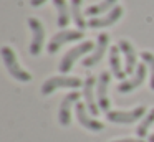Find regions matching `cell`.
I'll use <instances>...</instances> for the list:
<instances>
[{"mask_svg": "<svg viewBox=\"0 0 154 142\" xmlns=\"http://www.w3.org/2000/svg\"><path fill=\"white\" fill-rule=\"evenodd\" d=\"M2 59H4V65L7 68V71L14 76V79L20 83H28L32 79V74L28 71H25L20 65H18V59L15 51L10 48V46H2Z\"/></svg>", "mask_w": 154, "mask_h": 142, "instance_id": "1", "label": "cell"}, {"mask_svg": "<svg viewBox=\"0 0 154 142\" xmlns=\"http://www.w3.org/2000/svg\"><path fill=\"white\" fill-rule=\"evenodd\" d=\"M83 84H85V81H81L80 78H73V76H51V78H48L42 84L40 92L43 96H48L51 92H55L57 89H61V88H73L75 89Z\"/></svg>", "mask_w": 154, "mask_h": 142, "instance_id": "2", "label": "cell"}, {"mask_svg": "<svg viewBox=\"0 0 154 142\" xmlns=\"http://www.w3.org/2000/svg\"><path fill=\"white\" fill-rule=\"evenodd\" d=\"M144 114H146V107L137 106L131 111H109L106 112V119L113 124H133L137 119H144Z\"/></svg>", "mask_w": 154, "mask_h": 142, "instance_id": "3", "label": "cell"}, {"mask_svg": "<svg viewBox=\"0 0 154 142\" xmlns=\"http://www.w3.org/2000/svg\"><path fill=\"white\" fill-rule=\"evenodd\" d=\"M93 41H83V43H80L78 46H75V48H71L70 51H66V55L61 58V61H60V71L61 73H68L71 68H73V63L76 61L80 56H83L85 53H90L91 50H93Z\"/></svg>", "mask_w": 154, "mask_h": 142, "instance_id": "4", "label": "cell"}, {"mask_svg": "<svg viewBox=\"0 0 154 142\" xmlns=\"http://www.w3.org/2000/svg\"><path fill=\"white\" fill-rule=\"evenodd\" d=\"M28 26L32 30V43H30V55L32 56H38L43 48V41H45V28L42 25V22L35 17L28 18Z\"/></svg>", "mask_w": 154, "mask_h": 142, "instance_id": "5", "label": "cell"}, {"mask_svg": "<svg viewBox=\"0 0 154 142\" xmlns=\"http://www.w3.org/2000/svg\"><path fill=\"white\" fill-rule=\"evenodd\" d=\"M81 38H83V32H81V30H61L57 35H53V38L50 40V43H48V46H47V50H48V53L53 55V53H57L65 43L76 41V40H81Z\"/></svg>", "mask_w": 154, "mask_h": 142, "instance_id": "6", "label": "cell"}, {"mask_svg": "<svg viewBox=\"0 0 154 142\" xmlns=\"http://www.w3.org/2000/svg\"><path fill=\"white\" fill-rule=\"evenodd\" d=\"M111 81V74L108 71H103L98 78L96 84V101L98 107L104 112H109V98H108V86Z\"/></svg>", "mask_w": 154, "mask_h": 142, "instance_id": "7", "label": "cell"}, {"mask_svg": "<svg viewBox=\"0 0 154 142\" xmlns=\"http://www.w3.org/2000/svg\"><path fill=\"white\" fill-rule=\"evenodd\" d=\"M75 107H76V119H78V122H80V125H83L86 131L101 132V131L104 129V124H103V122L93 119V116L88 112L86 104H81V102H78Z\"/></svg>", "mask_w": 154, "mask_h": 142, "instance_id": "8", "label": "cell"}, {"mask_svg": "<svg viewBox=\"0 0 154 142\" xmlns=\"http://www.w3.org/2000/svg\"><path fill=\"white\" fill-rule=\"evenodd\" d=\"M78 99H80V92H76V91L68 92V94L61 99L60 111H58V121H60V124L63 125V127L70 125V122H71V106H76Z\"/></svg>", "mask_w": 154, "mask_h": 142, "instance_id": "9", "label": "cell"}, {"mask_svg": "<svg viewBox=\"0 0 154 142\" xmlns=\"http://www.w3.org/2000/svg\"><path fill=\"white\" fill-rule=\"evenodd\" d=\"M108 45H109V35H108V33H100V35H98L96 46H94V51L91 53L88 58L83 59V66L91 68V66L98 65V63L101 61V58L104 56V53H106Z\"/></svg>", "mask_w": 154, "mask_h": 142, "instance_id": "10", "label": "cell"}, {"mask_svg": "<svg viewBox=\"0 0 154 142\" xmlns=\"http://www.w3.org/2000/svg\"><path fill=\"white\" fill-rule=\"evenodd\" d=\"M144 79H146V63H141V65H137L133 78L126 79V81H121V84H118V92L128 94V92L134 91L136 88H139L144 83Z\"/></svg>", "mask_w": 154, "mask_h": 142, "instance_id": "11", "label": "cell"}, {"mask_svg": "<svg viewBox=\"0 0 154 142\" xmlns=\"http://www.w3.org/2000/svg\"><path fill=\"white\" fill-rule=\"evenodd\" d=\"M96 83L94 76H88L85 79V84H83V98H85V104H86V109L93 117H96L100 114L101 109L98 107V101L94 99V91H93V86Z\"/></svg>", "mask_w": 154, "mask_h": 142, "instance_id": "12", "label": "cell"}, {"mask_svg": "<svg viewBox=\"0 0 154 142\" xmlns=\"http://www.w3.org/2000/svg\"><path fill=\"white\" fill-rule=\"evenodd\" d=\"M121 17H123V7L116 5L113 10H109L106 15L91 18L90 22H88V26H90V28H104V26H111V25H114Z\"/></svg>", "mask_w": 154, "mask_h": 142, "instance_id": "13", "label": "cell"}, {"mask_svg": "<svg viewBox=\"0 0 154 142\" xmlns=\"http://www.w3.org/2000/svg\"><path fill=\"white\" fill-rule=\"evenodd\" d=\"M118 46H119L121 53L124 55V59H126V66H124V71L126 74H133V71L137 68L136 63V51H134V46L131 45L128 40H119L118 41Z\"/></svg>", "mask_w": 154, "mask_h": 142, "instance_id": "14", "label": "cell"}, {"mask_svg": "<svg viewBox=\"0 0 154 142\" xmlns=\"http://www.w3.org/2000/svg\"><path fill=\"white\" fill-rule=\"evenodd\" d=\"M119 46H111L109 48V68H111V73L116 76L118 79L121 81H126V71L123 69L121 66V59H119Z\"/></svg>", "mask_w": 154, "mask_h": 142, "instance_id": "15", "label": "cell"}, {"mask_svg": "<svg viewBox=\"0 0 154 142\" xmlns=\"http://www.w3.org/2000/svg\"><path fill=\"white\" fill-rule=\"evenodd\" d=\"M53 5H55L57 13H58V20H57L58 26H61V28L68 26L70 18H71V13H70L71 7L66 3V0H53Z\"/></svg>", "mask_w": 154, "mask_h": 142, "instance_id": "16", "label": "cell"}, {"mask_svg": "<svg viewBox=\"0 0 154 142\" xmlns=\"http://www.w3.org/2000/svg\"><path fill=\"white\" fill-rule=\"evenodd\" d=\"M116 2H118V0H101V2L96 3V5L88 7V8L85 10V15L94 18V17L101 15V13H106L108 10H113L114 7H116Z\"/></svg>", "mask_w": 154, "mask_h": 142, "instance_id": "17", "label": "cell"}, {"mask_svg": "<svg viewBox=\"0 0 154 142\" xmlns=\"http://www.w3.org/2000/svg\"><path fill=\"white\" fill-rule=\"evenodd\" d=\"M81 2L83 0H71V18H73V22L76 23L78 30H81L83 32L85 28H86L88 23L85 22V17H83V12H81Z\"/></svg>", "mask_w": 154, "mask_h": 142, "instance_id": "18", "label": "cell"}, {"mask_svg": "<svg viewBox=\"0 0 154 142\" xmlns=\"http://www.w3.org/2000/svg\"><path fill=\"white\" fill-rule=\"evenodd\" d=\"M154 124V107L151 109L149 112L146 114V117L141 121V124L137 125V129H136V134H137V137L139 139H144L146 137V134H147V131L151 129V125Z\"/></svg>", "mask_w": 154, "mask_h": 142, "instance_id": "19", "label": "cell"}, {"mask_svg": "<svg viewBox=\"0 0 154 142\" xmlns=\"http://www.w3.org/2000/svg\"><path fill=\"white\" fill-rule=\"evenodd\" d=\"M141 58H143V61L149 66V71H151L149 86H151V89L154 91V55L151 51H143V53H141Z\"/></svg>", "mask_w": 154, "mask_h": 142, "instance_id": "20", "label": "cell"}, {"mask_svg": "<svg viewBox=\"0 0 154 142\" xmlns=\"http://www.w3.org/2000/svg\"><path fill=\"white\" fill-rule=\"evenodd\" d=\"M111 142H146V140H143V139H116V140Z\"/></svg>", "mask_w": 154, "mask_h": 142, "instance_id": "21", "label": "cell"}, {"mask_svg": "<svg viewBox=\"0 0 154 142\" xmlns=\"http://www.w3.org/2000/svg\"><path fill=\"white\" fill-rule=\"evenodd\" d=\"M45 2H47V0H30V5L32 7H40V5H43Z\"/></svg>", "mask_w": 154, "mask_h": 142, "instance_id": "22", "label": "cell"}, {"mask_svg": "<svg viewBox=\"0 0 154 142\" xmlns=\"http://www.w3.org/2000/svg\"><path fill=\"white\" fill-rule=\"evenodd\" d=\"M149 142H154V134H151V135H149Z\"/></svg>", "mask_w": 154, "mask_h": 142, "instance_id": "23", "label": "cell"}]
</instances>
